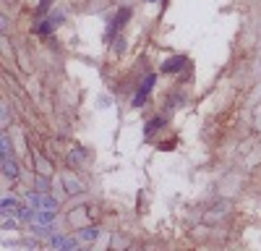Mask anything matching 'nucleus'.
Returning <instances> with one entry per match:
<instances>
[{
  "mask_svg": "<svg viewBox=\"0 0 261 251\" xmlns=\"http://www.w3.org/2000/svg\"><path fill=\"white\" fill-rule=\"evenodd\" d=\"M27 202L34 209H50V212H55V209H58V199L55 196H47V194H27Z\"/></svg>",
  "mask_w": 261,
  "mask_h": 251,
  "instance_id": "1",
  "label": "nucleus"
},
{
  "mask_svg": "<svg viewBox=\"0 0 261 251\" xmlns=\"http://www.w3.org/2000/svg\"><path fill=\"white\" fill-rule=\"evenodd\" d=\"M154 81H157V76L154 73H149L144 81H141V87H139V92L134 94V108H141V105L146 102V97L151 94V89H154Z\"/></svg>",
  "mask_w": 261,
  "mask_h": 251,
  "instance_id": "2",
  "label": "nucleus"
},
{
  "mask_svg": "<svg viewBox=\"0 0 261 251\" xmlns=\"http://www.w3.org/2000/svg\"><path fill=\"white\" fill-rule=\"evenodd\" d=\"M47 246L50 248H68V251H76V241L73 238H65V236H50L47 238Z\"/></svg>",
  "mask_w": 261,
  "mask_h": 251,
  "instance_id": "3",
  "label": "nucleus"
},
{
  "mask_svg": "<svg viewBox=\"0 0 261 251\" xmlns=\"http://www.w3.org/2000/svg\"><path fill=\"white\" fill-rule=\"evenodd\" d=\"M63 186H65V191H68V194H81L84 191L81 181L73 178V175H63Z\"/></svg>",
  "mask_w": 261,
  "mask_h": 251,
  "instance_id": "4",
  "label": "nucleus"
},
{
  "mask_svg": "<svg viewBox=\"0 0 261 251\" xmlns=\"http://www.w3.org/2000/svg\"><path fill=\"white\" fill-rule=\"evenodd\" d=\"M3 175L6 178H18V162L16 160H11V157H3Z\"/></svg>",
  "mask_w": 261,
  "mask_h": 251,
  "instance_id": "5",
  "label": "nucleus"
},
{
  "mask_svg": "<svg viewBox=\"0 0 261 251\" xmlns=\"http://www.w3.org/2000/svg\"><path fill=\"white\" fill-rule=\"evenodd\" d=\"M183 63H186V58H183V55H178V58H170V60H165V66H162V71H165V73H172V71H180V68H183Z\"/></svg>",
  "mask_w": 261,
  "mask_h": 251,
  "instance_id": "6",
  "label": "nucleus"
},
{
  "mask_svg": "<svg viewBox=\"0 0 261 251\" xmlns=\"http://www.w3.org/2000/svg\"><path fill=\"white\" fill-rule=\"evenodd\" d=\"M128 16H130V8H120V11L115 13V18H113V27H115V29H120V27L125 24V21H128Z\"/></svg>",
  "mask_w": 261,
  "mask_h": 251,
  "instance_id": "7",
  "label": "nucleus"
},
{
  "mask_svg": "<svg viewBox=\"0 0 261 251\" xmlns=\"http://www.w3.org/2000/svg\"><path fill=\"white\" fill-rule=\"evenodd\" d=\"M97 236H99L97 228H84L81 233H79V241H84V243H86V241H97Z\"/></svg>",
  "mask_w": 261,
  "mask_h": 251,
  "instance_id": "8",
  "label": "nucleus"
},
{
  "mask_svg": "<svg viewBox=\"0 0 261 251\" xmlns=\"http://www.w3.org/2000/svg\"><path fill=\"white\" fill-rule=\"evenodd\" d=\"M16 212H18V204H16V199L3 196V215H16Z\"/></svg>",
  "mask_w": 261,
  "mask_h": 251,
  "instance_id": "9",
  "label": "nucleus"
},
{
  "mask_svg": "<svg viewBox=\"0 0 261 251\" xmlns=\"http://www.w3.org/2000/svg\"><path fill=\"white\" fill-rule=\"evenodd\" d=\"M3 230H16V222L8 220V215H3Z\"/></svg>",
  "mask_w": 261,
  "mask_h": 251,
  "instance_id": "10",
  "label": "nucleus"
},
{
  "mask_svg": "<svg viewBox=\"0 0 261 251\" xmlns=\"http://www.w3.org/2000/svg\"><path fill=\"white\" fill-rule=\"evenodd\" d=\"M0 144H3V157H8V152H11V141H8L6 134H3V141H0Z\"/></svg>",
  "mask_w": 261,
  "mask_h": 251,
  "instance_id": "11",
  "label": "nucleus"
},
{
  "mask_svg": "<svg viewBox=\"0 0 261 251\" xmlns=\"http://www.w3.org/2000/svg\"><path fill=\"white\" fill-rule=\"evenodd\" d=\"M149 3H157V0H149Z\"/></svg>",
  "mask_w": 261,
  "mask_h": 251,
  "instance_id": "12",
  "label": "nucleus"
}]
</instances>
